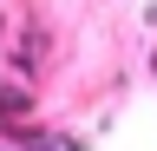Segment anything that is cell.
<instances>
[{
    "mask_svg": "<svg viewBox=\"0 0 157 151\" xmlns=\"http://www.w3.org/2000/svg\"><path fill=\"white\" fill-rule=\"evenodd\" d=\"M13 151H66V145H13Z\"/></svg>",
    "mask_w": 157,
    "mask_h": 151,
    "instance_id": "6da1fadb",
    "label": "cell"
}]
</instances>
